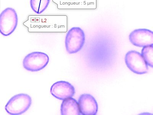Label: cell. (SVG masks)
Listing matches in <instances>:
<instances>
[{
	"mask_svg": "<svg viewBox=\"0 0 153 115\" xmlns=\"http://www.w3.org/2000/svg\"><path fill=\"white\" fill-rule=\"evenodd\" d=\"M141 55L149 66L153 67V45L143 47Z\"/></svg>",
	"mask_w": 153,
	"mask_h": 115,
	"instance_id": "obj_13",
	"label": "cell"
},
{
	"mask_svg": "<svg viewBox=\"0 0 153 115\" xmlns=\"http://www.w3.org/2000/svg\"><path fill=\"white\" fill-rule=\"evenodd\" d=\"M61 114L62 115H80L78 102L72 97L63 100L61 106Z\"/></svg>",
	"mask_w": 153,
	"mask_h": 115,
	"instance_id": "obj_11",
	"label": "cell"
},
{
	"mask_svg": "<svg viewBox=\"0 0 153 115\" xmlns=\"http://www.w3.org/2000/svg\"><path fill=\"white\" fill-rule=\"evenodd\" d=\"M81 114L96 115L98 111V105L95 98L88 94H82L78 100Z\"/></svg>",
	"mask_w": 153,
	"mask_h": 115,
	"instance_id": "obj_10",
	"label": "cell"
},
{
	"mask_svg": "<svg viewBox=\"0 0 153 115\" xmlns=\"http://www.w3.org/2000/svg\"><path fill=\"white\" fill-rule=\"evenodd\" d=\"M59 9H95L97 0H53Z\"/></svg>",
	"mask_w": 153,
	"mask_h": 115,
	"instance_id": "obj_8",
	"label": "cell"
},
{
	"mask_svg": "<svg viewBox=\"0 0 153 115\" xmlns=\"http://www.w3.org/2000/svg\"><path fill=\"white\" fill-rule=\"evenodd\" d=\"M129 40L134 46L139 47L153 45V32L146 28L134 30L129 34Z\"/></svg>",
	"mask_w": 153,
	"mask_h": 115,
	"instance_id": "obj_7",
	"label": "cell"
},
{
	"mask_svg": "<svg viewBox=\"0 0 153 115\" xmlns=\"http://www.w3.org/2000/svg\"><path fill=\"white\" fill-rule=\"evenodd\" d=\"M85 35L84 31L79 27H74L68 31L65 38V46L69 54L78 52L84 46Z\"/></svg>",
	"mask_w": 153,
	"mask_h": 115,
	"instance_id": "obj_2",
	"label": "cell"
},
{
	"mask_svg": "<svg viewBox=\"0 0 153 115\" xmlns=\"http://www.w3.org/2000/svg\"><path fill=\"white\" fill-rule=\"evenodd\" d=\"M68 22L65 15H31L23 25L30 32H65Z\"/></svg>",
	"mask_w": 153,
	"mask_h": 115,
	"instance_id": "obj_1",
	"label": "cell"
},
{
	"mask_svg": "<svg viewBox=\"0 0 153 115\" xmlns=\"http://www.w3.org/2000/svg\"><path fill=\"white\" fill-rule=\"evenodd\" d=\"M51 0H30V5L34 12L40 14L46 10Z\"/></svg>",
	"mask_w": 153,
	"mask_h": 115,
	"instance_id": "obj_12",
	"label": "cell"
},
{
	"mask_svg": "<svg viewBox=\"0 0 153 115\" xmlns=\"http://www.w3.org/2000/svg\"><path fill=\"white\" fill-rule=\"evenodd\" d=\"M125 61L127 67L134 73L143 75L148 72V65L139 52L134 50L128 52L126 55Z\"/></svg>",
	"mask_w": 153,
	"mask_h": 115,
	"instance_id": "obj_6",
	"label": "cell"
},
{
	"mask_svg": "<svg viewBox=\"0 0 153 115\" xmlns=\"http://www.w3.org/2000/svg\"><path fill=\"white\" fill-rule=\"evenodd\" d=\"M18 22V17L16 10L7 7L0 14V33L4 36L10 35L16 30Z\"/></svg>",
	"mask_w": 153,
	"mask_h": 115,
	"instance_id": "obj_4",
	"label": "cell"
},
{
	"mask_svg": "<svg viewBox=\"0 0 153 115\" xmlns=\"http://www.w3.org/2000/svg\"><path fill=\"white\" fill-rule=\"evenodd\" d=\"M32 99L28 94L21 93L12 97L5 106V110L10 115H19L25 113L30 107Z\"/></svg>",
	"mask_w": 153,
	"mask_h": 115,
	"instance_id": "obj_3",
	"label": "cell"
},
{
	"mask_svg": "<svg viewBox=\"0 0 153 115\" xmlns=\"http://www.w3.org/2000/svg\"><path fill=\"white\" fill-rule=\"evenodd\" d=\"M51 93L54 98L61 100L73 97L76 93L74 87L69 82L57 81L51 87Z\"/></svg>",
	"mask_w": 153,
	"mask_h": 115,
	"instance_id": "obj_9",
	"label": "cell"
},
{
	"mask_svg": "<svg viewBox=\"0 0 153 115\" xmlns=\"http://www.w3.org/2000/svg\"><path fill=\"white\" fill-rule=\"evenodd\" d=\"M50 58L45 53L42 52H33L24 58L23 65L27 70L31 72L41 71L48 64Z\"/></svg>",
	"mask_w": 153,
	"mask_h": 115,
	"instance_id": "obj_5",
	"label": "cell"
}]
</instances>
